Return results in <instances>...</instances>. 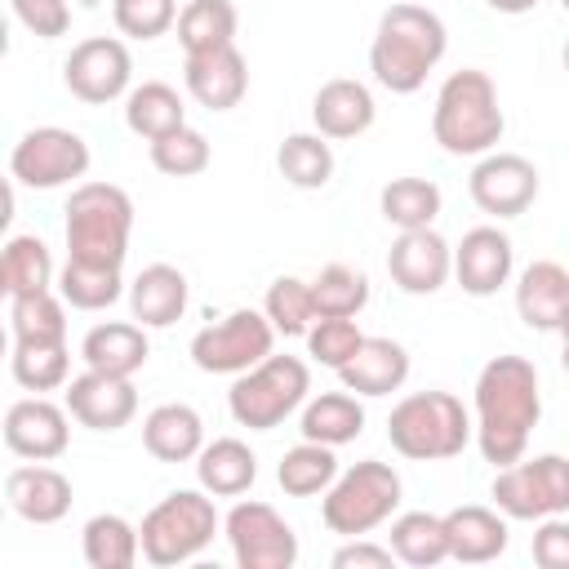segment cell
<instances>
[{
    "label": "cell",
    "instance_id": "obj_50",
    "mask_svg": "<svg viewBox=\"0 0 569 569\" xmlns=\"http://www.w3.org/2000/svg\"><path fill=\"white\" fill-rule=\"evenodd\" d=\"M485 4H489L493 13H511V18H516V13H529V9H538V0H485Z\"/></svg>",
    "mask_w": 569,
    "mask_h": 569
},
{
    "label": "cell",
    "instance_id": "obj_34",
    "mask_svg": "<svg viewBox=\"0 0 569 569\" xmlns=\"http://www.w3.org/2000/svg\"><path fill=\"white\" fill-rule=\"evenodd\" d=\"M440 187L431 178H391L382 191H378V209L391 227L400 231H418V227H431L440 218Z\"/></svg>",
    "mask_w": 569,
    "mask_h": 569
},
{
    "label": "cell",
    "instance_id": "obj_43",
    "mask_svg": "<svg viewBox=\"0 0 569 569\" xmlns=\"http://www.w3.org/2000/svg\"><path fill=\"white\" fill-rule=\"evenodd\" d=\"M209 138L200 133V129H191V124H182V129H173V133H164V138H156L151 142V164L160 169V173H169V178H196V173H204L209 169Z\"/></svg>",
    "mask_w": 569,
    "mask_h": 569
},
{
    "label": "cell",
    "instance_id": "obj_5",
    "mask_svg": "<svg viewBox=\"0 0 569 569\" xmlns=\"http://www.w3.org/2000/svg\"><path fill=\"white\" fill-rule=\"evenodd\" d=\"M387 440L400 458L445 462L458 458L471 440V413L453 391H413L387 418Z\"/></svg>",
    "mask_w": 569,
    "mask_h": 569
},
{
    "label": "cell",
    "instance_id": "obj_10",
    "mask_svg": "<svg viewBox=\"0 0 569 569\" xmlns=\"http://www.w3.org/2000/svg\"><path fill=\"white\" fill-rule=\"evenodd\" d=\"M9 173L31 191H53V187L76 182V178L89 173V142L76 129H62V124L27 129L13 142Z\"/></svg>",
    "mask_w": 569,
    "mask_h": 569
},
{
    "label": "cell",
    "instance_id": "obj_44",
    "mask_svg": "<svg viewBox=\"0 0 569 569\" xmlns=\"http://www.w3.org/2000/svg\"><path fill=\"white\" fill-rule=\"evenodd\" d=\"M302 338H307V356H311L316 365L338 369V365H347V360L356 356V347H360L365 333H360L356 316H316Z\"/></svg>",
    "mask_w": 569,
    "mask_h": 569
},
{
    "label": "cell",
    "instance_id": "obj_51",
    "mask_svg": "<svg viewBox=\"0 0 569 569\" xmlns=\"http://www.w3.org/2000/svg\"><path fill=\"white\" fill-rule=\"evenodd\" d=\"M9 44H13V36H9V18L0 13V58L9 53Z\"/></svg>",
    "mask_w": 569,
    "mask_h": 569
},
{
    "label": "cell",
    "instance_id": "obj_26",
    "mask_svg": "<svg viewBox=\"0 0 569 569\" xmlns=\"http://www.w3.org/2000/svg\"><path fill=\"white\" fill-rule=\"evenodd\" d=\"M151 356V342L142 333V325L133 320H107L93 325L80 342V360L98 373H116V378H133Z\"/></svg>",
    "mask_w": 569,
    "mask_h": 569
},
{
    "label": "cell",
    "instance_id": "obj_27",
    "mask_svg": "<svg viewBox=\"0 0 569 569\" xmlns=\"http://www.w3.org/2000/svg\"><path fill=\"white\" fill-rule=\"evenodd\" d=\"M204 445V422L191 405L182 400H169V405H156L147 418H142V449L156 458V462H191Z\"/></svg>",
    "mask_w": 569,
    "mask_h": 569
},
{
    "label": "cell",
    "instance_id": "obj_17",
    "mask_svg": "<svg viewBox=\"0 0 569 569\" xmlns=\"http://www.w3.org/2000/svg\"><path fill=\"white\" fill-rule=\"evenodd\" d=\"M511 267H516V249L511 236L498 227H471L462 244L449 249V276H458L462 293L471 298H493L511 280Z\"/></svg>",
    "mask_w": 569,
    "mask_h": 569
},
{
    "label": "cell",
    "instance_id": "obj_28",
    "mask_svg": "<svg viewBox=\"0 0 569 569\" xmlns=\"http://www.w3.org/2000/svg\"><path fill=\"white\" fill-rule=\"evenodd\" d=\"M196 480L209 498H240L253 489L258 480V458L244 440L236 436H218L209 445H200L196 453Z\"/></svg>",
    "mask_w": 569,
    "mask_h": 569
},
{
    "label": "cell",
    "instance_id": "obj_11",
    "mask_svg": "<svg viewBox=\"0 0 569 569\" xmlns=\"http://www.w3.org/2000/svg\"><path fill=\"white\" fill-rule=\"evenodd\" d=\"M231 556L240 569H293L298 565V533L271 502H236L222 520Z\"/></svg>",
    "mask_w": 569,
    "mask_h": 569
},
{
    "label": "cell",
    "instance_id": "obj_18",
    "mask_svg": "<svg viewBox=\"0 0 569 569\" xmlns=\"http://www.w3.org/2000/svg\"><path fill=\"white\" fill-rule=\"evenodd\" d=\"M387 276L400 293H436L449 280V240L431 227L418 231H400L396 244L387 249Z\"/></svg>",
    "mask_w": 569,
    "mask_h": 569
},
{
    "label": "cell",
    "instance_id": "obj_53",
    "mask_svg": "<svg viewBox=\"0 0 569 569\" xmlns=\"http://www.w3.org/2000/svg\"><path fill=\"white\" fill-rule=\"evenodd\" d=\"M0 298H9V284H4V267H0Z\"/></svg>",
    "mask_w": 569,
    "mask_h": 569
},
{
    "label": "cell",
    "instance_id": "obj_49",
    "mask_svg": "<svg viewBox=\"0 0 569 569\" xmlns=\"http://www.w3.org/2000/svg\"><path fill=\"white\" fill-rule=\"evenodd\" d=\"M13 209H18V200H13V182H9V178H0V236L9 231Z\"/></svg>",
    "mask_w": 569,
    "mask_h": 569
},
{
    "label": "cell",
    "instance_id": "obj_13",
    "mask_svg": "<svg viewBox=\"0 0 569 569\" xmlns=\"http://www.w3.org/2000/svg\"><path fill=\"white\" fill-rule=\"evenodd\" d=\"M129 80H133V58L120 36H89L62 62V84L71 89V98L89 107H107L124 98Z\"/></svg>",
    "mask_w": 569,
    "mask_h": 569
},
{
    "label": "cell",
    "instance_id": "obj_52",
    "mask_svg": "<svg viewBox=\"0 0 569 569\" xmlns=\"http://www.w3.org/2000/svg\"><path fill=\"white\" fill-rule=\"evenodd\" d=\"M9 356V333H4V325H0V360Z\"/></svg>",
    "mask_w": 569,
    "mask_h": 569
},
{
    "label": "cell",
    "instance_id": "obj_6",
    "mask_svg": "<svg viewBox=\"0 0 569 569\" xmlns=\"http://www.w3.org/2000/svg\"><path fill=\"white\" fill-rule=\"evenodd\" d=\"M218 533V507L204 489L164 493L138 525V556L156 569H173L196 560Z\"/></svg>",
    "mask_w": 569,
    "mask_h": 569
},
{
    "label": "cell",
    "instance_id": "obj_19",
    "mask_svg": "<svg viewBox=\"0 0 569 569\" xmlns=\"http://www.w3.org/2000/svg\"><path fill=\"white\" fill-rule=\"evenodd\" d=\"M182 80H187V93L209 107V111H231L244 102L249 93V67H244V53L236 44H218V49H204V53H187L182 62Z\"/></svg>",
    "mask_w": 569,
    "mask_h": 569
},
{
    "label": "cell",
    "instance_id": "obj_16",
    "mask_svg": "<svg viewBox=\"0 0 569 569\" xmlns=\"http://www.w3.org/2000/svg\"><path fill=\"white\" fill-rule=\"evenodd\" d=\"M62 409L89 427V431H120L133 422L138 413V391H133V378H116V373H98V369H84L80 378H67V400Z\"/></svg>",
    "mask_w": 569,
    "mask_h": 569
},
{
    "label": "cell",
    "instance_id": "obj_3",
    "mask_svg": "<svg viewBox=\"0 0 569 569\" xmlns=\"http://www.w3.org/2000/svg\"><path fill=\"white\" fill-rule=\"evenodd\" d=\"M507 116L498 107V84L480 67L449 71L436 107H431V133L449 156H485L502 142Z\"/></svg>",
    "mask_w": 569,
    "mask_h": 569
},
{
    "label": "cell",
    "instance_id": "obj_29",
    "mask_svg": "<svg viewBox=\"0 0 569 569\" xmlns=\"http://www.w3.org/2000/svg\"><path fill=\"white\" fill-rule=\"evenodd\" d=\"M298 431H302V440H316V445H329V449L351 445L365 431V405L347 387L342 391H320V396L302 400Z\"/></svg>",
    "mask_w": 569,
    "mask_h": 569
},
{
    "label": "cell",
    "instance_id": "obj_20",
    "mask_svg": "<svg viewBox=\"0 0 569 569\" xmlns=\"http://www.w3.org/2000/svg\"><path fill=\"white\" fill-rule=\"evenodd\" d=\"M516 311L533 333H560L569 320V271L551 258H538L516 280Z\"/></svg>",
    "mask_w": 569,
    "mask_h": 569
},
{
    "label": "cell",
    "instance_id": "obj_31",
    "mask_svg": "<svg viewBox=\"0 0 569 569\" xmlns=\"http://www.w3.org/2000/svg\"><path fill=\"white\" fill-rule=\"evenodd\" d=\"M80 551H84L89 569H133L138 565V529L116 511H98L80 529Z\"/></svg>",
    "mask_w": 569,
    "mask_h": 569
},
{
    "label": "cell",
    "instance_id": "obj_45",
    "mask_svg": "<svg viewBox=\"0 0 569 569\" xmlns=\"http://www.w3.org/2000/svg\"><path fill=\"white\" fill-rule=\"evenodd\" d=\"M178 0H111V22L129 40H156L173 27Z\"/></svg>",
    "mask_w": 569,
    "mask_h": 569
},
{
    "label": "cell",
    "instance_id": "obj_39",
    "mask_svg": "<svg viewBox=\"0 0 569 569\" xmlns=\"http://www.w3.org/2000/svg\"><path fill=\"white\" fill-rule=\"evenodd\" d=\"M307 284H311L316 316H360L365 302H369V276L356 271V267H347V262L320 267V276L307 280Z\"/></svg>",
    "mask_w": 569,
    "mask_h": 569
},
{
    "label": "cell",
    "instance_id": "obj_32",
    "mask_svg": "<svg viewBox=\"0 0 569 569\" xmlns=\"http://www.w3.org/2000/svg\"><path fill=\"white\" fill-rule=\"evenodd\" d=\"M236 22H240V13H236L231 0H187L173 18L182 53H204V49H218V44H236Z\"/></svg>",
    "mask_w": 569,
    "mask_h": 569
},
{
    "label": "cell",
    "instance_id": "obj_4",
    "mask_svg": "<svg viewBox=\"0 0 569 569\" xmlns=\"http://www.w3.org/2000/svg\"><path fill=\"white\" fill-rule=\"evenodd\" d=\"M133 231V200L116 182H80L67 200V258L124 267Z\"/></svg>",
    "mask_w": 569,
    "mask_h": 569
},
{
    "label": "cell",
    "instance_id": "obj_15",
    "mask_svg": "<svg viewBox=\"0 0 569 569\" xmlns=\"http://www.w3.org/2000/svg\"><path fill=\"white\" fill-rule=\"evenodd\" d=\"M0 436H4L9 453L27 458V462H53L71 445V413L44 396H22L9 405Z\"/></svg>",
    "mask_w": 569,
    "mask_h": 569
},
{
    "label": "cell",
    "instance_id": "obj_21",
    "mask_svg": "<svg viewBox=\"0 0 569 569\" xmlns=\"http://www.w3.org/2000/svg\"><path fill=\"white\" fill-rule=\"evenodd\" d=\"M4 502L27 525H58L71 511V480L49 462L13 467L9 480H4Z\"/></svg>",
    "mask_w": 569,
    "mask_h": 569
},
{
    "label": "cell",
    "instance_id": "obj_46",
    "mask_svg": "<svg viewBox=\"0 0 569 569\" xmlns=\"http://www.w3.org/2000/svg\"><path fill=\"white\" fill-rule=\"evenodd\" d=\"M9 4H13V18L40 40H58L71 31V4L67 0H9Z\"/></svg>",
    "mask_w": 569,
    "mask_h": 569
},
{
    "label": "cell",
    "instance_id": "obj_22",
    "mask_svg": "<svg viewBox=\"0 0 569 569\" xmlns=\"http://www.w3.org/2000/svg\"><path fill=\"white\" fill-rule=\"evenodd\" d=\"M445 520V542H449V560L458 565H489L507 551V516L498 507H453L440 516Z\"/></svg>",
    "mask_w": 569,
    "mask_h": 569
},
{
    "label": "cell",
    "instance_id": "obj_40",
    "mask_svg": "<svg viewBox=\"0 0 569 569\" xmlns=\"http://www.w3.org/2000/svg\"><path fill=\"white\" fill-rule=\"evenodd\" d=\"M9 325H13V342H53V338H67V311H62V298H58L53 289L13 293Z\"/></svg>",
    "mask_w": 569,
    "mask_h": 569
},
{
    "label": "cell",
    "instance_id": "obj_25",
    "mask_svg": "<svg viewBox=\"0 0 569 569\" xmlns=\"http://www.w3.org/2000/svg\"><path fill=\"white\" fill-rule=\"evenodd\" d=\"M129 311L142 329H169L187 311V276L169 262H151L129 284Z\"/></svg>",
    "mask_w": 569,
    "mask_h": 569
},
{
    "label": "cell",
    "instance_id": "obj_54",
    "mask_svg": "<svg viewBox=\"0 0 569 569\" xmlns=\"http://www.w3.org/2000/svg\"><path fill=\"white\" fill-rule=\"evenodd\" d=\"M0 520H4V498H0Z\"/></svg>",
    "mask_w": 569,
    "mask_h": 569
},
{
    "label": "cell",
    "instance_id": "obj_30",
    "mask_svg": "<svg viewBox=\"0 0 569 569\" xmlns=\"http://www.w3.org/2000/svg\"><path fill=\"white\" fill-rule=\"evenodd\" d=\"M124 124H129L138 138L156 142V138H164V133H173V129L187 124V107H182V98H178L173 84H164V80H142V84H133V89L124 93Z\"/></svg>",
    "mask_w": 569,
    "mask_h": 569
},
{
    "label": "cell",
    "instance_id": "obj_37",
    "mask_svg": "<svg viewBox=\"0 0 569 569\" xmlns=\"http://www.w3.org/2000/svg\"><path fill=\"white\" fill-rule=\"evenodd\" d=\"M124 293L120 267H102V262H76L67 258V267L58 271V298L76 311H102Z\"/></svg>",
    "mask_w": 569,
    "mask_h": 569
},
{
    "label": "cell",
    "instance_id": "obj_35",
    "mask_svg": "<svg viewBox=\"0 0 569 569\" xmlns=\"http://www.w3.org/2000/svg\"><path fill=\"white\" fill-rule=\"evenodd\" d=\"M276 169L298 191H320L333 178V147L320 133H289L276 147Z\"/></svg>",
    "mask_w": 569,
    "mask_h": 569
},
{
    "label": "cell",
    "instance_id": "obj_14",
    "mask_svg": "<svg viewBox=\"0 0 569 569\" xmlns=\"http://www.w3.org/2000/svg\"><path fill=\"white\" fill-rule=\"evenodd\" d=\"M467 191L489 218H520L538 200V169L516 151H485L467 178Z\"/></svg>",
    "mask_w": 569,
    "mask_h": 569
},
{
    "label": "cell",
    "instance_id": "obj_8",
    "mask_svg": "<svg viewBox=\"0 0 569 569\" xmlns=\"http://www.w3.org/2000/svg\"><path fill=\"white\" fill-rule=\"evenodd\" d=\"M311 391V369L298 356H262L253 369L236 373L227 391V409L240 427L249 431H271L280 427L293 409H302Z\"/></svg>",
    "mask_w": 569,
    "mask_h": 569
},
{
    "label": "cell",
    "instance_id": "obj_42",
    "mask_svg": "<svg viewBox=\"0 0 569 569\" xmlns=\"http://www.w3.org/2000/svg\"><path fill=\"white\" fill-rule=\"evenodd\" d=\"M262 316H267V325H271L276 333H284V338H302V333L311 329V320H316L311 284L298 280V276H280V280H271V289H267V298H262Z\"/></svg>",
    "mask_w": 569,
    "mask_h": 569
},
{
    "label": "cell",
    "instance_id": "obj_36",
    "mask_svg": "<svg viewBox=\"0 0 569 569\" xmlns=\"http://www.w3.org/2000/svg\"><path fill=\"white\" fill-rule=\"evenodd\" d=\"M391 556L413 565V569H431L440 560H449V542H445V520L436 511H405L391 520Z\"/></svg>",
    "mask_w": 569,
    "mask_h": 569
},
{
    "label": "cell",
    "instance_id": "obj_47",
    "mask_svg": "<svg viewBox=\"0 0 569 569\" xmlns=\"http://www.w3.org/2000/svg\"><path fill=\"white\" fill-rule=\"evenodd\" d=\"M533 525H538V533H533V560L542 569H565L569 565V520L565 516H542Z\"/></svg>",
    "mask_w": 569,
    "mask_h": 569
},
{
    "label": "cell",
    "instance_id": "obj_38",
    "mask_svg": "<svg viewBox=\"0 0 569 569\" xmlns=\"http://www.w3.org/2000/svg\"><path fill=\"white\" fill-rule=\"evenodd\" d=\"M333 476H338V458H333L329 445H316V440L293 445L276 467V480L289 498H316V493L329 489Z\"/></svg>",
    "mask_w": 569,
    "mask_h": 569
},
{
    "label": "cell",
    "instance_id": "obj_12",
    "mask_svg": "<svg viewBox=\"0 0 569 569\" xmlns=\"http://www.w3.org/2000/svg\"><path fill=\"white\" fill-rule=\"evenodd\" d=\"M271 342H276V329L267 325V316L253 307H240L191 338V360L204 373H244L262 356H271Z\"/></svg>",
    "mask_w": 569,
    "mask_h": 569
},
{
    "label": "cell",
    "instance_id": "obj_9",
    "mask_svg": "<svg viewBox=\"0 0 569 569\" xmlns=\"http://www.w3.org/2000/svg\"><path fill=\"white\" fill-rule=\"evenodd\" d=\"M493 507L507 520H542L569 511V462L560 453L516 458L493 476Z\"/></svg>",
    "mask_w": 569,
    "mask_h": 569
},
{
    "label": "cell",
    "instance_id": "obj_7",
    "mask_svg": "<svg viewBox=\"0 0 569 569\" xmlns=\"http://www.w3.org/2000/svg\"><path fill=\"white\" fill-rule=\"evenodd\" d=\"M400 471L391 462H378V458H365L347 471H338L325 489V502H320V520L329 525V533H342V538H360V533H373L378 525H387L400 507Z\"/></svg>",
    "mask_w": 569,
    "mask_h": 569
},
{
    "label": "cell",
    "instance_id": "obj_48",
    "mask_svg": "<svg viewBox=\"0 0 569 569\" xmlns=\"http://www.w3.org/2000/svg\"><path fill=\"white\" fill-rule=\"evenodd\" d=\"M391 547H378V542H369L365 533L360 538H347L338 551H333V569H391Z\"/></svg>",
    "mask_w": 569,
    "mask_h": 569
},
{
    "label": "cell",
    "instance_id": "obj_41",
    "mask_svg": "<svg viewBox=\"0 0 569 569\" xmlns=\"http://www.w3.org/2000/svg\"><path fill=\"white\" fill-rule=\"evenodd\" d=\"M0 267H4L9 298L13 293H36V289L53 284V258H49V244L40 236H13L0 249Z\"/></svg>",
    "mask_w": 569,
    "mask_h": 569
},
{
    "label": "cell",
    "instance_id": "obj_33",
    "mask_svg": "<svg viewBox=\"0 0 569 569\" xmlns=\"http://www.w3.org/2000/svg\"><path fill=\"white\" fill-rule=\"evenodd\" d=\"M9 369H13V382L22 391H31V396H44V391L67 387V378H71L67 338H53V342H13Z\"/></svg>",
    "mask_w": 569,
    "mask_h": 569
},
{
    "label": "cell",
    "instance_id": "obj_2",
    "mask_svg": "<svg viewBox=\"0 0 569 569\" xmlns=\"http://www.w3.org/2000/svg\"><path fill=\"white\" fill-rule=\"evenodd\" d=\"M445 49H449V31L440 13L413 0H400L378 18L373 44H369V71L391 93H418L436 71V62L445 58Z\"/></svg>",
    "mask_w": 569,
    "mask_h": 569
},
{
    "label": "cell",
    "instance_id": "obj_23",
    "mask_svg": "<svg viewBox=\"0 0 569 569\" xmlns=\"http://www.w3.org/2000/svg\"><path fill=\"white\" fill-rule=\"evenodd\" d=\"M333 373L351 396H391L409 378V351L396 338H360L356 356Z\"/></svg>",
    "mask_w": 569,
    "mask_h": 569
},
{
    "label": "cell",
    "instance_id": "obj_1",
    "mask_svg": "<svg viewBox=\"0 0 569 569\" xmlns=\"http://www.w3.org/2000/svg\"><path fill=\"white\" fill-rule=\"evenodd\" d=\"M542 418V382L533 360L493 356L476 378V422L471 436L485 462L507 467L529 449V436Z\"/></svg>",
    "mask_w": 569,
    "mask_h": 569
},
{
    "label": "cell",
    "instance_id": "obj_24",
    "mask_svg": "<svg viewBox=\"0 0 569 569\" xmlns=\"http://www.w3.org/2000/svg\"><path fill=\"white\" fill-rule=\"evenodd\" d=\"M373 116H378V107H373L369 84H360L351 76L325 80L311 98V120H316L320 138H360L373 124Z\"/></svg>",
    "mask_w": 569,
    "mask_h": 569
}]
</instances>
